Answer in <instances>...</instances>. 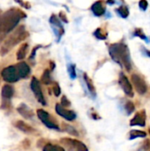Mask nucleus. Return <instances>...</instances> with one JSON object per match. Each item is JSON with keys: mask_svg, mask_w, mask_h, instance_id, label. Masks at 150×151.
I'll return each mask as SVG.
<instances>
[{"mask_svg": "<svg viewBox=\"0 0 150 151\" xmlns=\"http://www.w3.org/2000/svg\"><path fill=\"white\" fill-rule=\"evenodd\" d=\"M21 5H24L25 6V8H27V9H28V8H30V4H28V3H24V2H19Z\"/></svg>", "mask_w": 150, "mask_h": 151, "instance_id": "72a5a7b5", "label": "nucleus"}, {"mask_svg": "<svg viewBox=\"0 0 150 151\" xmlns=\"http://www.w3.org/2000/svg\"><path fill=\"white\" fill-rule=\"evenodd\" d=\"M36 115L40 119L42 123H43L48 128L53 130H60L57 119L43 109H38L36 111Z\"/></svg>", "mask_w": 150, "mask_h": 151, "instance_id": "423d86ee", "label": "nucleus"}, {"mask_svg": "<svg viewBox=\"0 0 150 151\" xmlns=\"http://www.w3.org/2000/svg\"><path fill=\"white\" fill-rule=\"evenodd\" d=\"M91 11L96 17H101L106 12V7L102 1H96L91 5Z\"/></svg>", "mask_w": 150, "mask_h": 151, "instance_id": "4468645a", "label": "nucleus"}, {"mask_svg": "<svg viewBox=\"0 0 150 151\" xmlns=\"http://www.w3.org/2000/svg\"><path fill=\"white\" fill-rule=\"evenodd\" d=\"M133 36L141 38V40L145 41L146 43H150V37H149L148 35H146L144 34L142 28H141V27H137V28L134 29V31L133 32Z\"/></svg>", "mask_w": 150, "mask_h": 151, "instance_id": "aec40b11", "label": "nucleus"}, {"mask_svg": "<svg viewBox=\"0 0 150 151\" xmlns=\"http://www.w3.org/2000/svg\"><path fill=\"white\" fill-rule=\"evenodd\" d=\"M50 23L52 25L53 27V30L56 32L57 31V36H58L57 41H59L60 37L65 34V29L64 27L62 25V23L60 22V20L57 19V16L56 14H52L51 17L50 18Z\"/></svg>", "mask_w": 150, "mask_h": 151, "instance_id": "f8f14e48", "label": "nucleus"}, {"mask_svg": "<svg viewBox=\"0 0 150 151\" xmlns=\"http://www.w3.org/2000/svg\"><path fill=\"white\" fill-rule=\"evenodd\" d=\"M83 78H84L86 86H87V88H88L89 93L92 95L93 97H95V96H96V90H95V86H94L93 81L90 79V77H89L87 73H84V74H83Z\"/></svg>", "mask_w": 150, "mask_h": 151, "instance_id": "f3484780", "label": "nucleus"}, {"mask_svg": "<svg viewBox=\"0 0 150 151\" xmlns=\"http://www.w3.org/2000/svg\"><path fill=\"white\" fill-rule=\"evenodd\" d=\"M115 12L122 19L128 18V16L130 14V11H129V8H128L127 5H120L119 7H118V8L115 9Z\"/></svg>", "mask_w": 150, "mask_h": 151, "instance_id": "6ab92c4d", "label": "nucleus"}, {"mask_svg": "<svg viewBox=\"0 0 150 151\" xmlns=\"http://www.w3.org/2000/svg\"><path fill=\"white\" fill-rule=\"evenodd\" d=\"M42 82L45 85H50L51 83V77H50V71L46 69L43 73L42 74Z\"/></svg>", "mask_w": 150, "mask_h": 151, "instance_id": "393cba45", "label": "nucleus"}, {"mask_svg": "<svg viewBox=\"0 0 150 151\" xmlns=\"http://www.w3.org/2000/svg\"><path fill=\"white\" fill-rule=\"evenodd\" d=\"M14 88L11 85H8V84H5L3 86L2 88V91H1V95H2V97L4 100H7L9 101L14 95Z\"/></svg>", "mask_w": 150, "mask_h": 151, "instance_id": "dca6fc26", "label": "nucleus"}, {"mask_svg": "<svg viewBox=\"0 0 150 151\" xmlns=\"http://www.w3.org/2000/svg\"><path fill=\"white\" fill-rule=\"evenodd\" d=\"M14 127L20 130L21 132L25 133V134H36V130L34 129L31 126L27 125L26 122L22 121V120H17L15 123H14Z\"/></svg>", "mask_w": 150, "mask_h": 151, "instance_id": "ddd939ff", "label": "nucleus"}, {"mask_svg": "<svg viewBox=\"0 0 150 151\" xmlns=\"http://www.w3.org/2000/svg\"><path fill=\"white\" fill-rule=\"evenodd\" d=\"M132 82L134 85V88L138 94L140 95H144L148 91V85L145 81V80L140 76L139 74L133 73L132 74Z\"/></svg>", "mask_w": 150, "mask_h": 151, "instance_id": "6e6552de", "label": "nucleus"}, {"mask_svg": "<svg viewBox=\"0 0 150 151\" xmlns=\"http://www.w3.org/2000/svg\"><path fill=\"white\" fill-rule=\"evenodd\" d=\"M109 54L112 60L121 67L126 68L127 72L132 70V59L128 46L123 42H115L109 46Z\"/></svg>", "mask_w": 150, "mask_h": 151, "instance_id": "f257e3e1", "label": "nucleus"}, {"mask_svg": "<svg viewBox=\"0 0 150 151\" xmlns=\"http://www.w3.org/2000/svg\"><path fill=\"white\" fill-rule=\"evenodd\" d=\"M118 83H119L121 88L123 89L124 93H125L127 96H129V97H133L134 93H133V86H132L131 82L129 81L128 78H127L123 73H120V74H119Z\"/></svg>", "mask_w": 150, "mask_h": 151, "instance_id": "1a4fd4ad", "label": "nucleus"}, {"mask_svg": "<svg viewBox=\"0 0 150 151\" xmlns=\"http://www.w3.org/2000/svg\"><path fill=\"white\" fill-rule=\"evenodd\" d=\"M93 35H95V37H96L97 39H99V40H105L106 38H107V33L105 32V31H103V28H101V27H98V28H96L95 30V32L93 33Z\"/></svg>", "mask_w": 150, "mask_h": 151, "instance_id": "b1692460", "label": "nucleus"}, {"mask_svg": "<svg viewBox=\"0 0 150 151\" xmlns=\"http://www.w3.org/2000/svg\"><path fill=\"white\" fill-rule=\"evenodd\" d=\"M59 17H60V19H61L64 22L68 23V19H67L65 13H64V12H59Z\"/></svg>", "mask_w": 150, "mask_h": 151, "instance_id": "473e14b6", "label": "nucleus"}, {"mask_svg": "<svg viewBox=\"0 0 150 151\" xmlns=\"http://www.w3.org/2000/svg\"><path fill=\"white\" fill-rule=\"evenodd\" d=\"M150 150V140L147 139L146 141L143 142L141 146L136 151H149Z\"/></svg>", "mask_w": 150, "mask_h": 151, "instance_id": "bb28decb", "label": "nucleus"}, {"mask_svg": "<svg viewBox=\"0 0 150 151\" xmlns=\"http://www.w3.org/2000/svg\"><path fill=\"white\" fill-rule=\"evenodd\" d=\"M42 151H65V149L59 145L52 144V143H47L43 146Z\"/></svg>", "mask_w": 150, "mask_h": 151, "instance_id": "5701e85b", "label": "nucleus"}, {"mask_svg": "<svg viewBox=\"0 0 150 151\" xmlns=\"http://www.w3.org/2000/svg\"><path fill=\"white\" fill-rule=\"evenodd\" d=\"M17 111L24 119H31L34 116V112L25 104H19V107L17 108Z\"/></svg>", "mask_w": 150, "mask_h": 151, "instance_id": "2eb2a0df", "label": "nucleus"}, {"mask_svg": "<svg viewBox=\"0 0 150 151\" xmlns=\"http://www.w3.org/2000/svg\"><path fill=\"white\" fill-rule=\"evenodd\" d=\"M125 108V111L126 112L127 115H131L134 111H135V106H134V104L132 102V101H127L124 106Z\"/></svg>", "mask_w": 150, "mask_h": 151, "instance_id": "a878e982", "label": "nucleus"}, {"mask_svg": "<svg viewBox=\"0 0 150 151\" xmlns=\"http://www.w3.org/2000/svg\"><path fill=\"white\" fill-rule=\"evenodd\" d=\"M68 72H69V74H70L71 79H75L76 78V72H75V65H69Z\"/></svg>", "mask_w": 150, "mask_h": 151, "instance_id": "c85d7f7f", "label": "nucleus"}, {"mask_svg": "<svg viewBox=\"0 0 150 151\" xmlns=\"http://www.w3.org/2000/svg\"><path fill=\"white\" fill-rule=\"evenodd\" d=\"M56 112L62 117L63 119H66L67 121H74L77 118V115L74 111H69L66 108H64L63 106H61L60 104H57L56 107H55Z\"/></svg>", "mask_w": 150, "mask_h": 151, "instance_id": "9d476101", "label": "nucleus"}, {"mask_svg": "<svg viewBox=\"0 0 150 151\" xmlns=\"http://www.w3.org/2000/svg\"><path fill=\"white\" fill-rule=\"evenodd\" d=\"M146 120H147V112L145 110H141L137 113H135L134 117L130 120V126L131 127L139 126L144 127L146 126Z\"/></svg>", "mask_w": 150, "mask_h": 151, "instance_id": "9b49d317", "label": "nucleus"}, {"mask_svg": "<svg viewBox=\"0 0 150 151\" xmlns=\"http://www.w3.org/2000/svg\"><path fill=\"white\" fill-rule=\"evenodd\" d=\"M23 18L26 13L19 8H11L0 14V35L12 31Z\"/></svg>", "mask_w": 150, "mask_h": 151, "instance_id": "f03ea898", "label": "nucleus"}, {"mask_svg": "<svg viewBox=\"0 0 150 151\" xmlns=\"http://www.w3.org/2000/svg\"><path fill=\"white\" fill-rule=\"evenodd\" d=\"M62 127H63V130L65 132H66V133H68V134H72L73 136H76L77 137V136L80 135L79 133H78V131L73 127H72V126H70V125H68V124H66L65 122L62 123Z\"/></svg>", "mask_w": 150, "mask_h": 151, "instance_id": "4be33fe9", "label": "nucleus"}, {"mask_svg": "<svg viewBox=\"0 0 150 151\" xmlns=\"http://www.w3.org/2000/svg\"><path fill=\"white\" fill-rule=\"evenodd\" d=\"M52 91H53V93H54V95L56 96H60V94H61V88H60V87H59V85L57 83H55L53 85Z\"/></svg>", "mask_w": 150, "mask_h": 151, "instance_id": "c756f323", "label": "nucleus"}, {"mask_svg": "<svg viewBox=\"0 0 150 151\" xmlns=\"http://www.w3.org/2000/svg\"><path fill=\"white\" fill-rule=\"evenodd\" d=\"M27 51H28V44L27 42L22 43L17 51V59L22 60L23 58H25L27 54Z\"/></svg>", "mask_w": 150, "mask_h": 151, "instance_id": "a211bd4d", "label": "nucleus"}, {"mask_svg": "<svg viewBox=\"0 0 150 151\" xmlns=\"http://www.w3.org/2000/svg\"><path fill=\"white\" fill-rule=\"evenodd\" d=\"M60 143L62 144L63 148L68 151H88V149L86 144L82 142L72 139V138H61Z\"/></svg>", "mask_w": 150, "mask_h": 151, "instance_id": "39448f33", "label": "nucleus"}, {"mask_svg": "<svg viewBox=\"0 0 150 151\" xmlns=\"http://www.w3.org/2000/svg\"><path fill=\"white\" fill-rule=\"evenodd\" d=\"M139 7H140V9H141V11H143V12L147 11V9H148V7H149V2L146 1V0H141V1L139 2Z\"/></svg>", "mask_w": 150, "mask_h": 151, "instance_id": "cd10ccee", "label": "nucleus"}, {"mask_svg": "<svg viewBox=\"0 0 150 151\" xmlns=\"http://www.w3.org/2000/svg\"><path fill=\"white\" fill-rule=\"evenodd\" d=\"M146 137H147L146 132L141 131V130L133 129V130H131L130 133H129V140L130 141L137 139V138H146Z\"/></svg>", "mask_w": 150, "mask_h": 151, "instance_id": "412c9836", "label": "nucleus"}, {"mask_svg": "<svg viewBox=\"0 0 150 151\" xmlns=\"http://www.w3.org/2000/svg\"><path fill=\"white\" fill-rule=\"evenodd\" d=\"M30 88H31V90L33 91L36 100L42 105H43V106L46 105V100H45V97H44V95H43V92L42 89L41 83L35 77L32 78L31 82H30Z\"/></svg>", "mask_w": 150, "mask_h": 151, "instance_id": "0eeeda50", "label": "nucleus"}, {"mask_svg": "<svg viewBox=\"0 0 150 151\" xmlns=\"http://www.w3.org/2000/svg\"><path fill=\"white\" fill-rule=\"evenodd\" d=\"M149 133H150V129H149Z\"/></svg>", "mask_w": 150, "mask_h": 151, "instance_id": "f704fd0d", "label": "nucleus"}, {"mask_svg": "<svg viewBox=\"0 0 150 151\" xmlns=\"http://www.w3.org/2000/svg\"><path fill=\"white\" fill-rule=\"evenodd\" d=\"M30 67L26 62H19L14 65H9L1 72L3 80L7 83H14L20 79H26L30 74Z\"/></svg>", "mask_w": 150, "mask_h": 151, "instance_id": "7ed1b4c3", "label": "nucleus"}, {"mask_svg": "<svg viewBox=\"0 0 150 151\" xmlns=\"http://www.w3.org/2000/svg\"><path fill=\"white\" fill-rule=\"evenodd\" d=\"M141 54H142L144 57H148V58H150V50H149L146 49L144 46H141Z\"/></svg>", "mask_w": 150, "mask_h": 151, "instance_id": "2f4dec72", "label": "nucleus"}, {"mask_svg": "<svg viewBox=\"0 0 150 151\" xmlns=\"http://www.w3.org/2000/svg\"><path fill=\"white\" fill-rule=\"evenodd\" d=\"M28 35H29V33L25 29V26H20L11 35H10L6 38V40L4 42L0 49V54L2 56H4L14 46L25 41L28 37Z\"/></svg>", "mask_w": 150, "mask_h": 151, "instance_id": "20e7f679", "label": "nucleus"}, {"mask_svg": "<svg viewBox=\"0 0 150 151\" xmlns=\"http://www.w3.org/2000/svg\"><path fill=\"white\" fill-rule=\"evenodd\" d=\"M61 106H63L64 108L71 106V102L69 101V99H67V97L65 96H64L61 99Z\"/></svg>", "mask_w": 150, "mask_h": 151, "instance_id": "7c9ffc66", "label": "nucleus"}]
</instances>
